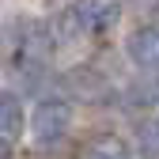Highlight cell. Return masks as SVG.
I'll return each mask as SVG.
<instances>
[{"label": "cell", "mask_w": 159, "mask_h": 159, "mask_svg": "<svg viewBox=\"0 0 159 159\" xmlns=\"http://www.w3.org/2000/svg\"><path fill=\"white\" fill-rule=\"evenodd\" d=\"M72 129V106L61 102V98H46V102H38L34 114H30V136L38 148H53L61 144Z\"/></svg>", "instance_id": "1"}, {"label": "cell", "mask_w": 159, "mask_h": 159, "mask_svg": "<svg viewBox=\"0 0 159 159\" xmlns=\"http://www.w3.org/2000/svg\"><path fill=\"white\" fill-rule=\"evenodd\" d=\"M65 84H68L72 98H80V102H110V98H114L110 80L98 72V68H91V65H76L65 76Z\"/></svg>", "instance_id": "2"}, {"label": "cell", "mask_w": 159, "mask_h": 159, "mask_svg": "<svg viewBox=\"0 0 159 159\" xmlns=\"http://www.w3.org/2000/svg\"><path fill=\"white\" fill-rule=\"evenodd\" d=\"M125 53H129V61H133L136 68L152 72V68H155V61H159V30H155L152 23L133 27V30H129V38H125Z\"/></svg>", "instance_id": "3"}, {"label": "cell", "mask_w": 159, "mask_h": 159, "mask_svg": "<svg viewBox=\"0 0 159 159\" xmlns=\"http://www.w3.org/2000/svg\"><path fill=\"white\" fill-rule=\"evenodd\" d=\"M76 11L84 15L87 30H98V34H106V30H114L121 23V4L117 0H80Z\"/></svg>", "instance_id": "4"}, {"label": "cell", "mask_w": 159, "mask_h": 159, "mask_svg": "<svg viewBox=\"0 0 159 159\" xmlns=\"http://www.w3.org/2000/svg\"><path fill=\"white\" fill-rule=\"evenodd\" d=\"M23 125H27V114H23V102H19V95L0 91V133H4L8 140H15V136L23 133Z\"/></svg>", "instance_id": "5"}, {"label": "cell", "mask_w": 159, "mask_h": 159, "mask_svg": "<svg viewBox=\"0 0 159 159\" xmlns=\"http://www.w3.org/2000/svg\"><path fill=\"white\" fill-rule=\"evenodd\" d=\"M46 30H49V38H53V42H65V46H68V42H80V38H84L87 23H84V15H80L76 8H65V11L57 15Z\"/></svg>", "instance_id": "6"}, {"label": "cell", "mask_w": 159, "mask_h": 159, "mask_svg": "<svg viewBox=\"0 0 159 159\" xmlns=\"http://www.w3.org/2000/svg\"><path fill=\"white\" fill-rule=\"evenodd\" d=\"M84 159H133V148L121 140V136L106 133V136H98V140L87 144V155Z\"/></svg>", "instance_id": "7"}, {"label": "cell", "mask_w": 159, "mask_h": 159, "mask_svg": "<svg viewBox=\"0 0 159 159\" xmlns=\"http://www.w3.org/2000/svg\"><path fill=\"white\" fill-rule=\"evenodd\" d=\"M136 148H140L144 159H155V121L144 117L140 125H136Z\"/></svg>", "instance_id": "8"}, {"label": "cell", "mask_w": 159, "mask_h": 159, "mask_svg": "<svg viewBox=\"0 0 159 159\" xmlns=\"http://www.w3.org/2000/svg\"><path fill=\"white\" fill-rule=\"evenodd\" d=\"M152 98H155L152 84H133L129 95H125V102H129V106H152Z\"/></svg>", "instance_id": "9"}, {"label": "cell", "mask_w": 159, "mask_h": 159, "mask_svg": "<svg viewBox=\"0 0 159 159\" xmlns=\"http://www.w3.org/2000/svg\"><path fill=\"white\" fill-rule=\"evenodd\" d=\"M11 144H15V140H8V136L0 133V159H11Z\"/></svg>", "instance_id": "10"}, {"label": "cell", "mask_w": 159, "mask_h": 159, "mask_svg": "<svg viewBox=\"0 0 159 159\" xmlns=\"http://www.w3.org/2000/svg\"><path fill=\"white\" fill-rule=\"evenodd\" d=\"M136 8H144V11L152 15V8H155V0H136Z\"/></svg>", "instance_id": "11"}, {"label": "cell", "mask_w": 159, "mask_h": 159, "mask_svg": "<svg viewBox=\"0 0 159 159\" xmlns=\"http://www.w3.org/2000/svg\"><path fill=\"white\" fill-rule=\"evenodd\" d=\"M0 68H4V57H0Z\"/></svg>", "instance_id": "12"}]
</instances>
